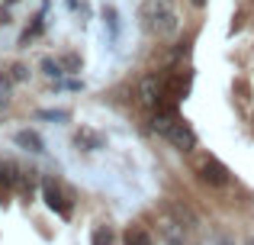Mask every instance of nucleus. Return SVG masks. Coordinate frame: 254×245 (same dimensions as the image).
I'll return each instance as SVG.
<instances>
[{
    "label": "nucleus",
    "mask_w": 254,
    "mask_h": 245,
    "mask_svg": "<svg viewBox=\"0 0 254 245\" xmlns=\"http://www.w3.org/2000/svg\"><path fill=\"white\" fill-rule=\"evenodd\" d=\"M142 23L155 36H171L177 29V13L168 0H145L142 3Z\"/></svg>",
    "instance_id": "1"
},
{
    "label": "nucleus",
    "mask_w": 254,
    "mask_h": 245,
    "mask_svg": "<svg viewBox=\"0 0 254 245\" xmlns=\"http://www.w3.org/2000/svg\"><path fill=\"white\" fill-rule=\"evenodd\" d=\"M164 139H168L174 149H180V152H193V149H196V132H193L190 126L184 123V120H177V123H174L171 129H168V136H164Z\"/></svg>",
    "instance_id": "2"
},
{
    "label": "nucleus",
    "mask_w": 254,
    "mask_h": 245,
    "mask_svg": "<svg viewBox=\"0 0 254 245\" xmlns=\"http://www.w3.org/2000/svg\"><path fill=\"white\" fill-rule=\"evenodd\" d=\"M42 197H45V207H49V210H55L58 216H64V220L71 216V203L64 200L62 187H58L55 181H45V184H42Z\"/></svg>",
    "instance_id": "3"
},
{
    "label": "nucleus",
    "mask_w": 254,
    "mask_h": 245,
    "mask_svg": "<svg viewBox=\"0 0 254 245\" xmlns=\"http://www.w3.org/2000/svg\"><path fill=\"white\" fill-rule=\"evenodd\" d=\"M138 97H142L145 107H158V100L164 97V84L158 75H145L142 84H138Z\"/></svg>",
    "instance_id": "4"
},
{
    "label": "nucleus",
    "mask_w": 254,
    "mask_h": 245,
    "mask_svg": "<svg viewBox=\"0 0 254 245\" xmlns=\"http://www.w3.org/2000/svg\"><path fill=\"white\" fill-rule=\"evenodd\" d=\"M199 174H203V181L212 184V187H225V184H229V168H225L222 162H216V158H206Z\"/></svg>",
    "instance_id": "5"
},
{
    "label": "nucleus",
    "mask_w": 254,
    "mask_h": 245,
    "mask_svg": "<svg viewBox=\"0 0 254 245\" xmlns=\"http://www.w3.org/2000/svg\"><path fill=\"white\" fill-rule=\"evenodd\" d=\"M16 145L19 149H29V152H45V142L39 139V132H32V129H19L16 132Z\"/></svg>",
    "instance_id": "6"
},
{
    "label": "nucleus",
    "mask_w": 254,
    "mask_h": 245,
    "mask_svg": "<svg viewBox=\"0 0 254 245\" xmlns=\"http://www.w3.org/2000/svg\"><path fill=\"white\" fill-rule=\"evenodd\" d=\"M74 142L81 145L84 152H97L100 145H103V139H100L97 132H90V129H81V132H77V136H74Z\"/></svg>",
    "instance_id": "7"
},
{
    "label": "nucleus",
    "mask_w": 254,
    "mask_h": 245,
    "mask_svg": "<svg viewBox=\"0 0 254 245\" xmlns=\"http://www.w3.org/2000/svg\"><path fill=\"white\" fill-rule=\"evenodd\" d=\"M123 242H126V245H155V242H151V236L145 233V229H129Z\"/></svg>",
    "instance_id": "8"
},
{
    "label": "nucleus",
    "mask_w": 254,
    "mask_h": 245,
    "mask_svg": "<svg viewBox=\"0 0 254 245\" xmlns=\"http://www.w3.org/2000/svg\"><path fill=\"white\" fill-rule=\"evenodd\" d=\"M164 236H168L171 245H184V226H177V223H164Z\"/></svg>",
    "instance_id": "9"
},
{
    "label": "nucleus",
    "mask_w": 254,
    "mask_h": 245,
    "mask_svg": "<svg viewBox=\"0 0 254 245\" xmlns=\"http://www.w3.org/2000/svg\"><path fill=\"white\" fill-rule=\"evenodd\" d=\"M0 181H3V187H13V184L19 181V174H16V168H13L10 162H0Z\"/></svg>",
    "instance_id": "10"
},
{
    "label": "nucleus",
    "mask_w": 254,
    "mask_h": 245,
    "mask_svg": "<svg viewBox=\"0 0 254 245\" xmlns=\"http://www.w3.org/2000/svg\"><path fill=\"white\" fill-rule=\"evenodd\" d=\"M90 242H93V245H113V236L106 233V229H93Z\"/></svg>",
    "instance_id": "11"
},
{
    "label": "nucleus",
    "mask_w": 254,
    "mask_h": 245,
    "mask_svg": "<svg viewBox=\"0 0 254 245\" xmlns=\"http://www.w3.org/2000/svg\"><path fill=\"white\" fill-rule=\"evenodd\" d=\"M42 71H45L49 78H58V75H62V71H58V65L52 62V58H45V62H42Z\"/></svg>",
    "instance_id": "12"
},
{
    "label": "nucleus",
    "mask_w": 254,
    "mask_h": 245,
    "mask_svg": "<svg viewBox=\"0 0 254 245\" xmlns=\"http://www.w3.org/2000/svg\"><path fill=\"white\" fill-rule=\"evenodd\" d=\"M39 116H42V120H68V113H64V110H58V113H55V110H42Z\"/></svg>",
    "instance_id": "13"
},
{
    "label": "nucleus",
    "mask_w": 254,
    "mask_h": 245,
    "mask_svg": "<svg viewBox=\"0 0 254 245\" xmlns=\"http://www.w3.org/2000/svg\"><path fill=\"white\" fill-rule=\"evenodd\" d=\"M10 81H26V68L23 65H13L10 68Z\"/></svg>",
    "instance_id": "14"
},
{
    "label": "nucleus",
    "mask_w": 254,
    "mask_h": 245,
    "mask_svg": "<svg viewBox=\"0 0 254 245\" xmlns=\"http://www.w3.org/2000/svg\"><path fill=\"white\" fill-rule=\"evenodd\" d=\"M193 3H196V6H203V3H206V0H193Z\"/></svg>",
    "instance_id": "15"
},
{
    "label": "nucleus",
    "mask_w": 254,
    "mask_h": 245,
    "mask_svg": "<svg viewBox=\"0 0 254 245\" xmlns=\"http://www.w3.org/2000/svg\"><path fill=\"white\" fill-rule=\"evenodd\" d=\"M248 245H254V239H248Z\"/></svg>",
    "instance_id": "16"
}]
</instances>
